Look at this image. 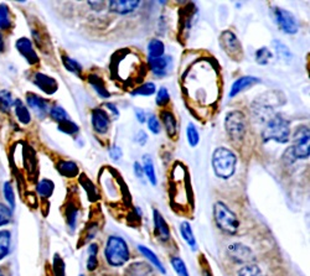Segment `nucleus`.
Wrapping results in <instances>:
<instances>
[{"label":"nucleus","instance_id":"45","mask_svg":"<svg viewBox=\"0 0 310 276\" xmlns=\"http://www.w3.org/2000/svg\"><path fill=\"white\" fill-rule=\"evenodd\" d=\"M148 128L153 134H159L160 130H162L159 120H158V118L155 117V115H150V117L148 118Z\"/></svg>","mask_w":310,"mask_h":276},{"label":"nucleus","instance_id":"48","mask_svg":"<svg viewBox=\"0 0 310 276\" xmlns=\"http://www.w3.org/2000/svg\"><path fill=\"white\" fill-rule=\"evenodd\" d=\"M135 142L140 145H145L146 142H148V135L144 131H139L137 134V136H135Z\"/></svg>","mask_w":310,"mask_h":276},{"label":"nucleus","instance_id":"36","mask_svg":"<svg viewBox=\"0 0 310 276\" xmlns=\"http://www.w3.org/2000/svg\"><path fill=\"white\" fill-rule=\"evenodd\" d=\"M157 88H155L154 83H144L140 87H138L137 89H134L132 92V96H143V97H149L151 95H154Z\"/></svg>","mask_w":310,"mask_h":276},{"label":"nucleus","instance_id":"25","mask_svg":"<svg viewBox=\"0 0 310 276\" xmlns=\"http://www.w3.org/2000/svg\"><path fill=\"white\" fill-rule=\"evenodd\" d=\"M12 234L9 231H0V260L5 258L10 252Z\"/></svg>","mask_w":310,"mask_h":276},{"label":"nucleus","instance_id":"30","mask_svg":"<svg viewBox=\"0 0 310 276\" xmlns=\"http://www.w3.org/2000/svg\"><path fill=\"white\" fill-rule=\"evenodd\" d=\"M97 254H98V245L91 244L88 247V259H87V267L90 271L97 269L98 260H97Z\"/></svg>","mask_w":310,"mask_h":276},{"label":"nucleus","instance_id":"24","mask_svg":"<svg viewBox=\"0 0 310 276\" xmlns=\"http://www.w3.org/2000/svg\"><path fill=\"white\" fill-rule=\"evenodd\" d=\"M138 249H139V252L142 253L143 255L145 256V258L148 259V260L150 261V263L153 264L160 272H162V274H165V272H167V271H165V267L163 266L162 261L159 260V258H158V256L155 255V254L151 252L150 249H148V248L144 247V245H139V247H138Z\"/></svg>","mask_w":310,"mask_h":276},{"label":"nucleus","instance_id":"4","mask_svg":"<svg viewBox=\"0 0 310 276\" xmlns=\"http://www.w3.org/2000/svg\"><path fill=\"white\" fill-rule=\"evenodd\" d=\"M214 218L217 227L228 234H236L240 228V220L236 214L225 203L217 202L214 206Z\"/></svg>","mask_w":310,"mask_h":276},{"label":"nucleus","instance_id":"39","mask_svg":"<svg viewBox=\"0 0 310 276\" xmlns=\"http://www.w3.org/2000/svg\"><path fill=\"white\" fill-rule=\"evenodd\" d=\"M186 134H187V140H189L190 146L195 148V146L199 144V142H200V136H199L198 129L195 128V125H193L192 123H190L189 125H187Z\"/></svg>","mask_w":310,"mask_h":276},{"label":"nucleus","instance_id":"7","mask_svg":"<svg viewBox=\"0 0 310 276\" xmlns=\"http://www.w3.org/2000/svg\"><path fill=\"white\" fill-rule=\"evenodd\" d=\"M273 12H275L277 25H278L282 31L289 35L297 34L299 30V24L297 18L292 13L288 12L286 9H282V8H275Z\"/></svg>","mask_w":310,"mask_h":276},{"label":"nucleus","instance_id":"38","mask_svg":"<svg viewBox=\"0 0 310 276\" xmlns=\"http://www.w3.org/2000/svg\"><path fill=\"white\" fill-rule=\"evenodd\" d=\"M239 276H265L257 265H245L239 271Z\"/></svg>","mask_w":310,"mask_h":276},{"label":"nucleus","instance_id":"28","mask_svg":"<svg viewBox=\"0 0 310 276\" xmlns=\"http://www.w3.org/2000/svg\"><path fill=\"white\" fill-rule=\"evenodd\" d=\"M272 45L275 46L276 54L277 56H278V59L284 61V62H290V61H292V52L289 51V49H288L284 43H282L281 41L278 40H275L272 41Z\"/></svg>","mask_w":310,"mask_h":276},{"label":"nucleus","instance_id":"33","mask_svg":"<svg viewBox=\"0 0 310 276\" xmlns=\"http://www.w3.org/2000/svg\"><path fill=\"white\" fill-rule=\"evenodd\" d=\"M272 59H273V55H272V52L269 51V49L261 48L259 50H257L256 62L258 63V65H262V66L268 65Z\"/></svg>","mask_w":310,"mask_h":276},{"label":"nucleus","instance_id":"12","mask_svg":"<svg viewBox=\"0 0 310 276\" xmlns=\"http://www.w3.org/2000/svg\"><path fill=\"white\" fill-rule=\"evenodd\" d=\"M108 4H109L110 12L126 15V14L134 12L139 7L140 2H138V0H112Z\"/></svg>","mask_w":310,"mask_h":276},{"label":"nucleus","instance_id":"16","mask_svg":"<svg viewBox=\"0 0 310 276\" xmlns=\"http://www.w3.org/2000/svg\"><path fill=\"white\" fill-rule=\"evenodd\" d=\"M153 216H154V227H155V234L158 236V238L163 242H168L170 239V231H169V227L167 224V222L164 220L160 212L158 209H154L153 211Z\"/></svg>","mask_w":310,"mask_h":276},{"label":"nucleus","instance_id":"29","mask_svg":"<svg viewBox=\"0 0 310 276\" xmlns=\"http://www.w3.org/2000/svg\"><path fill=\"white\" fill-rule=\"evenodd\" d=\"M14 104L13 96L9 90H0V110L3 113H9Z\"/></svg>","mask_w":310,"mask_h":276},{"label":"nucleus","instance_id":"10","mask_svg":"<svg viewBox=\"0 0 310 276\" xmlns=\"http://www.w3.org/2000/svg\"><path fill=\"white\" fill-rule=\"evenodd\" d=\"M15 46H16V49H18V51L23 55L24 59L27 61L29 65L32 66V65H36V63L38 62L37 54L35 52L34 48H32L31 41H30L29 38H26V37L19 38V40L16 41Z\"/></svg>","mask_w":310,"mask_h":276},{"label":"nucleus","instance_id":"40","mask_svg":"<svg viewBox=\"0 0 310 276\" xmlns=\"http://www.w3.org/2000/svg\"><path fill=\"white\" fill-rule=\"evenodd\" d=\"M4 197L7 200L9 208L13 211L15 208V195H14V190L10 182H5L4 183Z\"/></svg>","mask_w":310,"mask_h":276},{"label":"nucleus","instance_id":"31","mask_svg":"<svg viewBox=\"0 0 310 276\" xmlns=\"http://www.w3.org/2000/svg\"><path fill=\"white\" fill-rule=\"evenodd\" d=\"M54 190H55V185L51 180H43L38 182L37 192L38 195L43 196V197L49 198L50 196L54 193Z\"/></svg>","mask_w":310,"mask_h":276},{"label":"nucleus","instance_id":"21","mask_svg":"<svg viewBox=\"0 0 310 276\" xmlns=\"http://www.w3.org/2000/svg\"><path fill=\"white\" fill-rule=\"evenodd\" d=\"M88 82H90V84L95 88V90L98 93L99 97H102V98H108V97L110 96L109 92L107 90L106 85H104L103 79H102L101 77L96 76V74H90V76H88Z\"/></svg>","mask_w":310,"mask_h":276},{"label":"nucleus","instance_id":"8","mask_svg":"<svg viewBox=\"0 0 310 276\" xmlns=\"http://www.w3.org/2000/svg\"><path fill=\"white\" fill-rule=\"evenodd\" d=\"M220 43L223 51L232 60H240L242 57V46L234 32L223 31L220 36Z\"/></svg>","mask_w":310,"mask_h":276},{"label":"nucleus","instance_id":"50","mask_svg":"<svg viewBox=\"0 0 310 276\" xmlns=\"http://www.w3.org/2000/svg\"><path fill=\"white\" fill-rule=\"evenodd\" d=\"M135 115H137V119L140 121V123H144V121H145L146 119V114L145 113L143 112V110H140V109H137L135 110Z\"/></svg>","mask_w":310,"mask_h":276},{"label":"nucleus","instance_id":"20","mask_svg":"<svg viewBox=\"0 0 310 276\" xmlns=\"http://www.w3.org/2000/svg\"><path fill=\"white\" fill-rule=\"evenodd\" d=\"M57 170L65 177L72 178L79 175V166L73 161H60L57 164Z\"/></svg>","mask_w":310,"mask_h":276},{"label":"nucleus","instance_id":"9","mask_svg":"<svg viewBox=\"0 0 310 276\" xmlns=\"http://www.w3.org/2000/svg\"><path fill=\"white\" fill-rule=\"evenodd\" d=\"M227 253H228L229 258L235 260L236 263L248 265L254 260V255L252 250L246 245L241 244V243H234L229 244L227 248Z\"/></svg>","mask_w":310,"mask_h":276},{"label":"nucleus","instance_id":"2","mask_svg":"<svg viewBox=\"0 0 310 276\" xmlns=\"http://www.w3.org/2000/svg\"><path fill=\"white\" fill-rule=\"evenodd\" d=\"M104 255L108 264L112 266H122L129 260V248L126 240L121 237L112 236L107 240Z\"/></svg>","mask_w":310,"mask_h":276},{"label":"nucleus","instance_id":"44","mask_svg":"<svg viewBox=\"0 0 310 276\" xmlns=\"http://www.w3.org/2000/svg\"><path fill=\"white\" fill-rule=\"evenodd\" d=\"M52 270H54L55 276H65V263H63L61 256L57 255V254L54 258V267H52Z\"/></svg>","mask_w":310,"mask_h":276},{"label":"nucleus","instance_id":"26","mask_svg":"<svg viewBox=\"0 0 310 276\" xmlns=\"http://www.w3.org/2000/svg\"><path fill=\"white\" fill-rule=\"evenodd\" d=\"M143 171L144 173L146 175L148 180L150 181V183L153 186H157V175H155V170H154V165H153V160L149 155H145L143 157Z\"/></svg>","mask_w":310,"mask_h":276},{"label":"nucleus","instance_id":"3","mask_svg":"<svg viewBox=\"0 0 310 276\" xmlns=\"http://www.w3.org/2000/svg\"><path fill=\"white\" fill-rule=\"evenodd\" d=\"M289 121L279 117V115L269 120V123L267 124V126L262 132V137L265 143L273 140V142L279 143V144H286V143L289 142Z\"/></svg>","mask_w":310,"mask_h":276},{"label":"nucleus","instance_id":"19","mask_svg":"<svg viewBox=\"0 0 310 276\" xmlns=\"http://www.w3.org/2000/svg\"><path fill=\"white\" fill-rule=\"evenodd\" d=\"M160 118H162L163 124H164L165 129H167L168 135L170 137H174L178 131V124H176V119L174 114L169 110H162L160 113Z\"/></svg>","mask_w":310,"mask_h":276},{"label":"nucleus","instance_id":"41","mask_svg":"<svg viewBox=\"0 0 310 276\" xmlns=\"http://www.w3.org/2000/svg\"><path fill=\"white\" fill-rule=\"evenodd\" d=\"M13 218V211L9 207L0 203V227L9 224Z\"/></svg>","mask_w":310,"mask_h":276},{"label":"nucleus","instance_id":"15","mask_svg":"<svg viewBox=\"0 0 310 276\" xmlns=\"http://www.w3.org/2000/svg\"><path fill=\"white\" fill-rule=\"evenodd\" d=\"M257 83H259V79L257 78V77H252V76L241 77V78L237 79V81L234 82V84H232L231 90H229V98H234V97L240 95L241 92L248 89V88H251L252 85Z\"/></svg>","mask_w":310,"mask_h":276},{"label":"nucleus","instance_id":"14","mask_svg":"<svg viewBox=\"0 0 310 276\" xmlns=\"http://www.w3.org/2000/svg\"><path fill=\"white\" fill-rule=\"evenodd\" d=\"M149 65H150L151 71L154 74H157L158 77H164L169 73V71L171 70V66H173V61H171L170 56H162L159 59L149 60Z\"/></svg>","mask_w":310,"mask_h":276},{"label":"nucleus","instance_id":"17","mask_svg":"<svg viewBox=\"0 0 310 276\" xmlns=\"http://www.w3.org/2000/svg\"><path fill=\"white\" fill-rule=\"evenodd\" d=\"M126 276H157L153 267L143 261H135L126 270Z\"/></svg>","mask_w":310,"mask_h":276},{"label":"nucleus","instance_id":"27","mask_svg":"<svg viewBox=\"0 0 310 276\" xmlns=\"http://www.w3.org/2000/svg\"><path fill=\"white\" fill-rule=\"evenodd\" d=\"M180 232H181V236L184 238L185 242L190 245L191 249L195 250L196 249V240L195 237H193L192 229H191V225L189 222H182L181 225H180Z\"/></svg>","mask_w":310,"mask_h":276},{"label":"nucleus","instance_id":"13","mask_svg":"<svg viewBox=\"0 0 310 276\" xmlns=\"http://www.w3.org/2000/svg\"><path fill=\"white\" fill-rule=\"evenodd\" d=\"M34 83L40 88L46 95H54L57 89H59V84L52 77L46 76L44 73H35L34 76Z\"/></svg>","mask_w":310,"mask_h":276},{"label":"nucleus","instance_id":"54","mask_svg":"<svg viewBox=\"0 0 310 276\" xmlns=\"http://www.w3.org/2000/svg\"><path fill=\"white\" fill-rule=\"evenodd\" d=\"M80 276H84V275H80Z\"/></svg>","mask_w":310,"mask_h":276},{"label":"nucleus","instance_id":"5","mask_svg":"<svg viewBox=\"0 0 310 276\" xmlns=\"http://www.w3.org/2000/svg\"><path fill=\"white\" fill-rule=\"evenodd\" d=\"M295 145L289 148L284 154L286 159H289L290 162L294 160H304L308 159L310 155V139L308 128L300 126L294 134Z\"/></svg>","mask_w":310,"mask_h":276},{"label":"nucleus","instance_id":"18","mask_svg":"<svg viewBox=\"0 0 310 276\" xmlns=\"http://www.w3.org/2000/svg\"><path fill=\"white\" fill-rule=\"evenodd\" d=\"M26 102L30 108L34 110L36 114L40 115L41 118L48 113V103L41 97L29 93V95H26Z\"/></svg>","mask_w":310,"mask_h":276},{"label":"nucleus","instance_id":"52","mask_svg":"<svg viewBox=\"0 0 310 276\" xmlns=\"http://www.w3.org/2000/svg\"><path fill=\"white\" fill-rule=\"evenodd\" d=\"M4 48H5V45H4V40H3L2 34H0V52H3V51H4Z\"/></svg>","mask_w":310,"mask_h":276},{"label":"nucleus","instance_id":"49","mask_svg":"<svg viewBox=\"0 0 310 276\" xmlns=\"http://www.w3.org/2000/svg\"><path fill=\"white\" fill-rule=\"evenodd\" d=\"M134 173L137 175V177L143 178L144 171H143V167L140 166L139 162H134Z\"/></svg>","mask_w":310,"mask_h":276},{"label":"nucleus","instance_id":"23","mask_svg":"<svg viewBox=\"0 0 310 276\" xmlns=\"http://www.w3.org/2000/svg\"><path fill=\"white\" fill-rule=\"evenodd\" d=\"M165 51V46L164 43L162 42L160 40H151L148 45V54H149V60H154V59H159L164 55Z\"/></svg>","mask_w":310,"mask_h":276},{"label":"nucleus","instance_id":"43","mask_svg":"<svg viewBox=\"0 0 310 276\" xmlns=\"http://www.w3.org/2000/svg\"><path fill=\"white\" fill-rule=\"evenodd\" d=\"M169 99H170V96H169V90L167 88H160L159 92H158L157 98H155V103L158 104L159 107H164L169 103Z\"/></svg>","mask_w":310,"mask_h":276},{"label":"nucleus","instance_id":"35","mask_svg":"<svg viewBox=\"0 0 310 276\" xmlns=\"http://www.w3.org/2000/svg\"><path fill=\"white\" fill-rule=\"evenodd\" d=\"M171 265H173L174 270H175L178 276H190L184 260H182L181 258H179V256H174V258L171 259Z\"/></svg>","mask_w":310,"mask_h":276},{"label":"nucleus","instance_id":"11","mask_svg":"<svg viewBox=\"0 0 310 276\" xmlns=\"http://www.w3.org/2000/svg\"><path fill=\"white\" fill-rule=\"evenodd\" d=\"M110 119L106 110L96 108L92 110V125L95 130L99 134H106L109 129Z\"/></svg>","mask_w":310,"mask_h":276},{"label":"nucleus","instance_id":"22","mask_svg":"<svg viewBox=\"0 0 310 276\" xmlns=\"http://www.w3.org/2000/svg\"><path fill=\"white\" fill-rule=\"evenodd\" d=\"M14 104H15V114H16V117H18L19 121L25 124V125H27V124L31 121V115H30V112L27 110L26 107H25V104L20 101V99H16V101L14 102Z\"/></svg>","mask_w":310,"mask_h":276},{"label":"nucleus","instance_id":"37","mask_svg":"<svg viewBox=\"0 0 310 276\" xmlns=\"http://www.w3.org/2000/svg\"><path fill=\"white\" fill-rule=\"evenodd\" d=\"M50 115H51L52 119H54L55 121H57V124L70 119V117H68V114L66 113V110L63 108H61V107L59 106L51 108V110H50Z\"/></svg>","mask_w":310,"mask_h":276},{"label":"nucleus","instance_id":"53","mask_svg":"<svg viewBox=\"0 0 310 276\" xmlns=\"http://www.w3.org/2000/svg\"><path fill=\"white\" fill-rule=\"evenodd\" d=\"M0 276H4V274L2 272V270H0Z\"/></svg>","mask_w":310,"mask_h":276},{"label":"nucleus","instance_id":"42","mask_svg":"<svg viewBox=\"0 0 310 276\" xmlns=\"http://www.w3.org/2000/svg\"><path fill=\"white\" fill-rule=\"evenodd\" d=\"M59 129L62 132H65V134L72 135V134H74V132L79 131V125L68 119V120L62 121V123H59Z\"/></svg>","mask_w":310,"mask_h":276},{"label":"nucleus","instance_id":"34","mask_svg":"<svg viewBox=\"0 0 310 276\" xmlns=\"http://www.w3.org/2000/svg\"><path fill=\"white\" fill-rule=\"evenodd\" d=\"M12 26V20H10L9 8L5 4L0 5V29L8 30Z\"/></svg>","mask_w":310,"mask_h":276},{"label":"nucleus","instance_id":"6","mask_svg":"<svg viewBox=\"0 0 310 276\" xmlns=\"http://www.w3.org/2000/svg\"><path fill=\"white\" fill-rule=\"evenodd\" d=\"M225 128L234 140H242L246 134V118L240 110L229 112L225 118Z\"/></svg>","mask_w":310,"mask_h":276},{"label":"nucleus","instance_id":"32","mask_svg":"<svg viewBox=\"0 0 310 276\" xmlns=\"http://www.w3.org/2000/svg\"><path fill=\"white\" fill-rule=\"evenodd\" d=\"M62 62H63V66L66 67V70L70 71V72L74 73L76 76L81 77L82 76V66L80 65L77 61L72 60L70 59V57H62Z\"/></svg>","mask_w":310,"mask_h":276},{"label":"nucleus","instance_id":"51","mask_svg":"<svg viewBox=\"0 0 310 276\" xmlns=\"http://www.w3.org/2000/svg\"><path fill=\"white\" fill-rule=\"evenodd\" d=\"M106 108L109 109L110 112L113 113V115H114V117H120V112H118V109L115 108V106H114V104H112V103H107V104H106Z\"/></svg>","mask_w":310,"mask_h":276},{"label":"nucleus","instance_id":"46","mask_svg":"<svg viewBox=\"0 0 310 276\" xmlns=\"http://www.w3.org/2000/svg\"><path fill=\"white\" fill-rule=\"evenodd\" d=\"M77 216H79V211H77L76 208H68L67 213H66V217H67L68 225H70L72 229H73L74 225H76Z\"/></svg>","mask_w":310,"mask_h":276},{"label":"nucleus","instance_id":"1","mask_svg":"<svg viewBox=\"0 0 310 276\" xmlns=\"http://www.w3.org/2000/svg\"><path fill=\"white\" fill-rule=\"evenodd\" d=\"M237 157L227 148H217L212 154V167L216 176L223 180L231 177L236 171Z\"/></svg>","mask_w":310,"mask_h":276},{"label":"nucleus","instance_id":"47","mask_svg":"<svg viewBox=\"0 0 310 276\" xmlns=\"http://www.w3.org/2000/svg\"><path fill=\"white\" fill-rule=\"evenodd\" d=\"M109 156L110 159L114 160V161H120L122 157V150L117 145H113L112 148L109 149Z\"/></svg>","mask_w":310,"mask_h":276}]
</instances>
